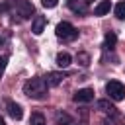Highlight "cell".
Listing matches in <instances>:
<instances>
[{
  "label": "cell",
  "mask_w": 125,
  "mask_h": 125,
  "mask_svg": "<svg viewBox=\"0 0 125 125\" xmlns=\"http://www.w3.org/2000/svg\"><path fill=\"white\" fill-rule=\"evenodd\" d=\"M16 10H18V16H21V18H31L33 16V4L27 2V0H18Z\"/></svg>",
  "instance_id": "5"
},
{
  "label": "cell",
  "mask_w": 125,
  "mask_h": 125,
  "mask_svg": "<svg viewBox=\"0 0 125 125\" xmlns=\"http://www.w3.org/2000/svg\"><path fill=\"white\" fill-rule=\"evenodd\" d=\"M109 10H111V2H109V0H102V2L94 8V14H96V16H105Z\"/></svg>",
  "instance_id": "9"
},
{
  "label": "cell",
  "mask_w": 125,
  "mask_h": 125,
  "mask_svg": "<svg viewBox=\"0 0 125 125\" xmlns=\"http://www.w3.org/2000/svg\"><path fill=\"white\" fill-rule=\"evenodd\" d=\"M113 12H115V18L125 20V0L117 2V4H115V8H113Z\"/></svg>",
  "instance_id": "13"
},
{
  "label": "cell",
  "mask_w": 125,
  "mask_h": 125,
  "mask_svg": "<svg viewBox=\"0 0 125 125\" xmlns=\"http://www.w3.org/2000/svg\"><path fill=\"white\" fill-rule=\"evenodd\" d=\"M6 109H8V115H10L12 119H16V121H20V119L23 117L21 105H20V104H16V102H12V100L6 104Z\"/></svg>",
  "instance_id": "6"
},
{
  "label": "cell",
  "mask_w": 125,
  "mask_h": 125,
  "mask_svg": "<svg viewBox=\"0 0 125 125\" xmlns=\"http://www.w3.org/2000/svg\"><path fill=\"white\" fill-rule=\"evenodd\" d=\"M0 125H6V123H4V119H2V117H0Z\"/></svg>",
  "instance_id": "19"
},
{
  "label": "cell",
  "mask_w": 125,
  "mask_h": 125,
  "mask_svg": "<svg viewBox=\"0 0 125 125\" xmlns=\"http://www.w3.org/2000/svg\"><path fill=\"white\" fill-rule=\"evenodd\" d=\"M105 92H107V96H109L113 102H121V100L125 98V86H123L119 80H109V82L105 84Z\"/></svg>",
  "instance_id": "3"
},
{
  "label": "cell",
  "mask_w": 125,
  "mask_h": 125,
  "mask_svg": "<svg viewBox=\"0 0 125 125\" xmlns=\"http://www.w3.org/2000/svg\"><path fill=\"white\" fill-rule=\"evenodd\" d=\"M70 55L68 53H59L57 55V66H61V68H66L68 64H70Z\"/></svg>",
  "instance_id": "10"
},
{
  "label": "cell",
  "mask_w": 125,
  "mask_h": 125,
  "mask_svg": "<svg viewBox=\"0 0 125 125\" xmlns=\"http://www.w3.org/2000/svg\"><path fill=\"white\" fill-rule=\"evenodd\" d=\"M115 43H117V35H115L113 31H107V33H105V47H107V49H113Z\"/></svg>",
  "instance_id": "14"
},
{
  "label": "cell",
  "mask_w": 125,
  "mask_h": 125,
  "mask_svg": "<svg viewBox=\"0 0 125 125\" xmlns=\"http://www.w3.org/2000/svg\"><path fill=\"white\" fill-rule=\"evenodd\" d=\"M55 33H57V37L66 39V41H72V39H76V37H78V29H76L72 23H68V21H61V23L57 25Z\"/></svg>",
  "instance_id": "2"
},
{
  "label": "cell",
  "mask_w": 125,
  "mask_h": 125,
  "mask_svg": "<svg viewBox=\"0 0 125 125\" xmlns=\"http://www.w3.org/2000/svg\"><path fill=\"white\" fill-rule=\"evenodd\" d=\"M41 4H43L45 8H55V6L59 4V0H41Z\"/></svg>",
  "instance_id": "18"
},
{
  "label": "cell",
  "mask_w": 125,
  "mask_h": 125,
  "mask_svg": "<svg viewBox=\"0 0 125 125\" xmlns=\"http://www.w3.org/2000/svg\"><path fill=\"white\" fill-rule=\"evenodd\" d=\"M68 2H74V0H68Z\"/></svg>",
  "instance_id": "20"
},
{
  "label": "cell",
  "mask_w": 125,
  "mask_h": 125,
  "mask_svg": "<svg viewBox=\"0 0 125 125\" xmlns=\"http://www.w3.org/2000/svg\"><path fill=\"white\" fill-rule=\"evenodd\" d=\"M6 62H8V57H0V78H2L4 70H6Z\"/></svg>",
  "instance_id": "17"
},
{
  "label": "cell",
  "mask_w": 125,
  "mask_h": 125,
  "mask_svg": "<svg viewBox=\"0 0 125 125\" xmlns=\"http://www.w3.org/2000/svg\"><path fill=\"white\" fill-rule=\"evenodd\" d=\"M76 61H78L82 66H88V64H90V55H88V53H78V55H76Z\"/></svg>",
  "instance_id": "16"
},
{
  "label": "cell",
  "mask_w": 125,
  "mask_h": 125,
  "mask_svg": "<svg viewBox=\"0 0 125 125\" xmlns=\"http://www.w3.org/2000/svg\"><path fill=\"white\" fill-rule=\"evenodd\" d=\"M29 125H47V123H45L43 113H39V111L31 113V117H29Z\"/></svg>",
  "instance_id": "12"
},
{
  "label": "cell",
  "mask_w": 125,
  "mask_h": 125,
  "mask_svg": "<svg viewBox=\"0 0 125 125\" xmlns=\"http://www.w3.org/2000/svg\"><path fill=\"white\" fill-rule=\"evenodd\" d=\"M62 78H64L62 72H49V74L45 76V82H47L49 86H59V84L62 82Z\"/></svg>",
  "instance_id": "8"
},
{
  "label": "cell",
  "mask_w": 125,
  "mask_h": 125,
  "mask_svg": "<svg viewBox=\"0 0 125 125\" xmlns=\"http://www.w3.org/2000/svg\"><path fill=\"white\" fill-rule=\"evenodd\" d=\"M47 86H49V84L45 82V78L35 76V78H29V80L23 84V94L29 96V98L41 100V98H45V94H47Z\"/></svg>",
  "instance_id": "1"
},
{
  "label": "cell",
  "mask_w": 125,
  "mask_h": 125,
  "mask_svg": "<svg viewBox=\"0 0 125 125\" xmlns=\"http://www.w3.org/2000/svg\"><path fill=\"white\" fill-rule=\"evenodd\" d=\"M45 25H47V20H45L43 16H35L33 21H31V31H33L35 35H41L43 29H45Z\"/></svg>",
  "instance_id": "7"
},
{
  "label": "cell",
  "mask_w": 125,
  "mask_h": 125,
  "mask_svg": "<svg viewBox=\"0 0 125 125\" xmlns=\"http://www.w3.org/2000/svg\"><path fill=\"white\" fill-rule=\"evenodd\" d=\"M98 107L104 109V111H107V113H115V107H113L107 100H98Z\"/></svg>",
  "instance_id": "15"
},
{
  "label": "cell",
  "mask_w": 125,
  "mask_h": 125,
  "mask_svg": "<svg viewBox=\"0 0 125 125\" xmlns=\"http://www.w3.org/2000/svg\"><path fill=\"white\" fill-rule=\"evenodd\" d=\"M55 119H57V123H59V125H76V123H74V119H70V117H68L66 113H62V111H59Z\"/></svg>",
  "instance_id": "11"
},
{
  "label": "cell",
  "mask_w": 125,
  "mask_h": 125,
  "mask_svg": "<svg viewBox=\"0 0 125 125\" xmlns=\"http://www.w3.org/2000/svg\"><path fill=\"white\" fill-rule=\"evenodd\" d=\"M72 100H74L76 104H88V102H92V100H94V90H92V88L76 90V92H74V96H72Z\"/></svg>",
  "instance_id": "4"
}]
</instances>
